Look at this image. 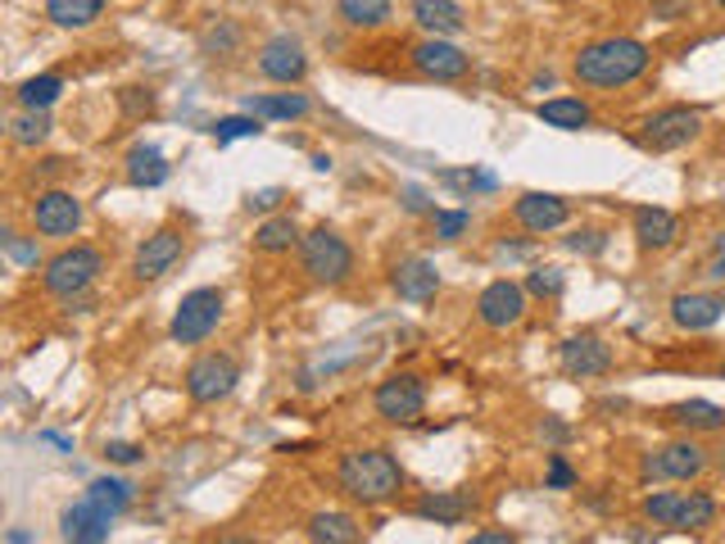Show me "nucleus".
Wrapping results in <instances>:
<instances>
[{"instance_id": "obj_13", "label": "nucleus", "mask_w": 725, "mask_h": 544, "mask_svg": "<svg viewBox=\"0 0 725 544\" xmlns=\"http://www.w3.org/2000/svg\"><path fill=\"white\" fill-rule=\"evenodd\" d=\"M33 223L41 237H73L82 227V204H77L68 191H46L33 204Z\"/></svg>"}, {"instance_id": "obj_31", "label": "nucleus", "mask_w": 725, "mask_h": 544, "mask_svg": "<svg viewBox=\"0 0 725 544\" xmlns=\"http://www.w3.org/2000/svg\"><path fill=\"white\" fill-rule=\"evenodd\" d=\"M87 499H91L96 508H105L110 517H118L127 504H132V485H127V481H118V477H100V481H91Z\"/></svg>"}, {"instance_id": "obj_50", "label": "nucleus", "mask_w": 725, "mask_h": 544, "mask_svg": "<svg viewBox=\"0 0 725 544\" xmlns=\"http://www.w3.org/2000/svg\"><path fill=\"white\" fill-rule=\"evenodd\" d=\"M218 544H258V540H250V535H222Z\"/></svg>"}, {"instance_id": "obj_36", "label": "nucleus", "mask_w": 725, "mask_h": 544, "mask_svg": "<svg viewBox=\"0 0 725 544\" xmlns=\"http://www.w3.org/2000/svg\"><path fill=\"white\" fill-rule=\"evenodd\" d=\"M431 223H435V237H440V241H458L462 231L472 227V214H468V210H435Z\"/></svg>"}, {"instance_id": "obj_23", "label": "nucleus", "mask_w": 725, "mask_h": 544, "mask_svg": "<svg viewBox=\"0 0 725 544\" xmlns=\"http://www.w3.org/2000/svg\"><path fill=\"white\" fill-rule=\"evenodd\" d=\"M666 422H676V427H685V431H716V427H725V413L716 408V404H708V400H685V404H671L666 413H662Z\"/></svg>"}, {"instance_id": "obj_14", "label": "nucleus", "mask_w": 725, "mask_h": 544, "mask_svg": "<svg viewBox=\"0 0 725 544\" xmlns=\"http://www.w3.org/2000/svg\"><path fill=\"white\" fill-rule=\"evenodd\" d=\"M258 73L272 77V83H300L308 73V60H304V46L295 37H272L264 50H258Z\"/></svg>"}, {"instance_id": "obj_37", "label": "nucleus", "mask_w": 725, "mask_h": 544, "mask_svg": "<svg viewBox=\"0 0 725 544\" xmlns=\"http://www.w3.org/2000/svg\"><path fill=\"white\" fill-rule=\"evenodd\" d=\"M681 499H685V495H671V490H662V495H649V499H644V513H649L653 522H662V527H676Z\"/></svg>"}, {"instance_id": "obj_35", "label": "nucleus", "mask_w": 725, "mask_h": 544, "mask_svg": "<svg viewBox=\"0 0 725 544\" xmlns=\"http://www.w3.org/2000/svg\"><path fill=\"white\" fill-rule=\"evenodd\" d=\"M46 137H50L46 110H28V114L14 123V141H18V146H37V141H46Z\"/></svg>"}, {"instance_id": "obj_30", "label": "nucleus", "mask_w": 725, "mask_h": 544, "mask_svg": "<svg viewBox=\"0 0 725 544\" xmlns=\"http://www.w3.org/2000/svg\"><path fill=\"white\" fill-rule=\"evenodd\" d=\"M335 10H341L349 28H381L391 18V0H341Z\"/></svg>"}, {"instance_id": "obj_11", "label": "nucleus", "mask_w": 725, "mask_h": 544, "mask_svg": "<svg viewBox=\"0 0 725 544\" xmlns=\"http://www.w3.org/2000/svg\"><path fill=\"white\" fill-rule=\"evenodd\" d=\"M703 468H708V454L694 440H676V445H662L658 454L644 458V477H653V481H689Z\"/></svg>"}, {"instance_id": "obj_40", "label": "nucleus", "mask_w": 725, "mask_h": 544, "mask_svg": "<svg viewBox=\"0 0 725 544\" xmlns=\"http://www.w3.org/2000/svg\"><path fill=\"white\" fill-rule=\"evenodd\" d=\"M576 485V472H572V463H567L562 454L549 458V490H572Z\"/></svg>"}, {"instance_id": "obj_32", "label": "nucleus", "mask_w": 725, "mask_h": 544, "mask_svg": "<svg viewBox=\"0 0 725 544\" xmlns=\"http://www.w3.org/2000/svg\"><path fill=\"white\" fill-rule=\"evenodd\" d=\"M60 91H64V83L55 73H41V77H28V83L18 87V105L23 110H50L60 100Z\"/></svg>"}, {"instance_id": "obj_9", "label": "nucleus", "mask_w": 725, "mask_h": 544, "mask_svg": "<svg viewBox=\"0 0 725 544\" xmlns=\"http://www.w3.org/2000/svg\"><path fill=\"white\" fill-rule=\"evenodd\" d=\"M476 318L485 322V327H495V331H508V327H517L526 318V291L517 287V281H489V287L481 291V300H476Z\"/></svg>"}, {"instance_id": "obj_29", "label": "nucleus", "mask_w": 725, "mask_h": 544, "mask_svg": "<svg viewBox=\"0 0 725 544\" xmlns=\"http://www.w3.org/2000/svg\"><path fill=\"white\" fill-rule=\"evenodd\" d=\"M295 241H300V227H295V218H291V214L268 218L264 227L254 231V245L264 250V254H281V250H291Z\"/></svg>"}, {"instance_id": "obj_8", "label": "nucleus", "mask_w": 725, "mask_h": 544, "mask_svg": "<svg viewBox=\"0 0 725 544\" xmlns=\"http://www.w3.org/2000/svg\"><path fill=\"white\" fill-rule=\"evenodd\" d=\"M698 127H703V114L689 110V105H671L662 114H653L649 123H644V146L649 150H681L698 137Z\"/></svg>"}, {"instance_id": "obj_33", "label": "nucleus", "mask_w": 725, "mask_h": 544, "mask_svg": "<svg viewBox=\"0 0 725 544\" xmlns=\"http://www.w3.org/2000/svg\"><path fill=\"white\" fill-rule=\"evenodd\" d=\"M712 517H716V504H712L708 495H685V499H681L676 527H685V531H703V527H712Z\"/></svg>"}, {"instance_id": "obj_16", "label": "nucleus", "mask_w": 725, "mask_h": 544, "mask_svg": "<svg viewBox=\"0 0 725 544\" xmlns=\"http://www.w3.org/2000/svg\"><path fill=\"white\" fill-rule=\"evenodd\" d=\"M558 358H562L567 377H603L612 368V350L599 341V336H572Z\"/></svg>"}, {"instance_id": "obj_22", "label": "nucleus", "mask_w": 725, "mask_h": 544, "mask_svg": "<svg viewBox=\"0 0 725 544\" xmlns=\"http://www.w3.org/2000/svg\"><path fill=\"white\" fill-rule=\"evenodd\" d=\"M676 214L666 210H653V204H644V210H635V237L644 250H666L671 241H676Z\"/></svg>"}, {"instance_id": "obj_12", "label": "nucleus", "mask_w": 725, "mask_h": 544, "mask_svg": "<svg viewBox=\"0 0 725 544\" xmlns=\"http://www.w3.org/2000/svg\"><path fill=\"white\" fill-rule=\"evenodd\" d=\"M177 258H181V231L160 227L154 237L141 241V250L132 258V273H137V281H160L164 273H173Z\"/></svg>"}, {"instance_id": "obj_41", "label": "nucleus", "mask_w": 725, "mask_h": 544, "mask_svg": "<svg viewBox=\"0 0 725 544\" xmlns=\"http://www.w3.org/2000/svg\"><path fill=\"white\" fill-rule=\"evenodd\" d=\"M105 458H110V463H137L141 450H137V445H127V440H114V445L105 450Z\"/></svg>"}, {"instance_id": "obj_45", "label": "nucleus", "mask_w": 725, "mask_h": 544, "mask_svg": "<svg viewBox=\"0 0 725 544\" xmlns=\"http://www.w3.org/2000/svg\"><path fill=\"white\" fill-rule=\"evenodd\" d=\"M653 10H658L662 18H681V14L689 10V0H653Z\"/></svg>"}, {"instance_id": "obj_20", "label": "nucleus", "mask_w": 725, "mask_h": 544, "mask_svg": "<svg viewBox=\"0 0 725 544\" xmlns=\"http://www.w3.org/2000/svg\"><path fill=\"white\" fill-rule=\"evenodd\" d=\"M412 18H418V28L431 37H454V33H462V23H468L458 0H412Z\"/></svg>"}, {"instance_id": "obj_38", "label": "nucleus", "mask_w": 725, "mask_h": 544, "mask_svg": "<svg viewBox=\"0 0 725 544\" xmlns=\"http://www.w3.org/2000/svg\"><path fill=\"white\" fill-rule=\"evenodd\" d=\"M449 181V187H462V191H495L499 187V177L495 173H481V168H472V173H440Z\"/></svg>"}, {"instance_id": "obj_21", "label": "nucleus", "mask_w": 725, "mask_h": 544, "mask_svg": "<svg viewBox=\"0 0 725 544\" xmlns=\"http://www.w3.org/2000/svg\"><path fill=\"white\" fill-rule=\"evenodd\" d=\"M391 281H395L399 300H412V304H422V300H431L440 291V273H435L431 258H404Z\"/></svg>"}, {"instance_id": "obj_51", "label": "nucleus", "mask_w": 725, "mask_h": 544, "mask_svg": "<svg viewBox=\"0 0 725 544\" xmlns=\"http://www.w3.org/2000/svg\"><path fill=\"white\" fill-rule=\"evenodd\" d=\"M716 277H721V281H725V254H721V264H716Z\"/></svg>"}, {"instance_id": "obj_1", "label": "nucleus", "mask_w": 725, "mask_h": 544, "mask_svg": "<svg viewBox=\"0 0 725 544\" xmlns=\"http://www.w3.org/2000/svg\"><path fill=\"white\" fill-rule=\"evenodd\" d=\"M335 481H341V490L354 504L377 508V504H391L404 490V468L385 450H349L341 458V468H335Z\"/></svg>"}, {"instance_id": "obj_10", "label": "nucleus", "mask_w": 725, "mask_h": 544, "mask_svg": "<svg viewBox=\"0 0 725 544\" xmlns=\"http://www.w3.org/2000/svg\"><path fill=\"white\" fill-rule=\"evenodd\" d=\"M412 68H418L422 77H435V83H458V77H468L472 60L462 55V50L445 37H427L412 46Z\"/></svg>"}, {"instance_id": "obj_5", "label": "nucleus", "mask_w": 725, "mask_h": 544, "mask_svg": "<svg viewBox=\"0 0 725 544\" xmlns=\"http://www.w3.org/2000/svg\"><path fill=\"white\" fill-rule=\"evenodd\" d=\"M218 318H222V291L200 287V291H191L187 300L177 304L168 331H173L177 345H200V341H209V336H214Z\"/></svg>"}, {"instance_id": "obj_42", "label": "nucleus", "mask_w": 725, "mask_h": 544, "mask_svg": "<svg viewBox=\"0 0 725 544\" xmlns=\"http://www.w3.org/2000/svg\"><path fill=\"white\" fill-rule=\"evenodd\" d=\"M281 204V191L277 187H268V191H258V195H250V210H258V214H268V210H277Z\"/></svg>"}, {"instance_id": "obj_46", "label": "nucleus", "mask_w": 725, "mask_h": 544, "mask_svg": "<svg viewBox=\"0 0 725 544\" xmlns=\"http://www.w3.org/2000/svg\"><path fill=\"white\" fill-rule=\"evenodd\" d=\"M567 245H572V250H603V237H599V231H585V237H572Z\"/></svg>"}, {"instance_id": "obj_19", "label": "nucleus", "mask_w": 725, "mask_h": 544, "mask_svg": "<svg viewBox=\"0 0 725 544\" xmlns=\"http://www.w3.org/2000/svg\"><path fill=\"white\" fill-rule=\"evenodd\" d=\"M476 508V499L468 495V490H435V495L418 499V517H427V522H440V527H458V522H468Z\"/></svg>"}, {"instance_id": "obj_4", "label": "nucleus", "mask_w": 725, "mask_h": 544, "mask_svg": "<svg viewBox=\"0 0 725 544\" xmlns=\"http://www.w3.org/2000/svg\"><path fill=\"white\" fill-rule=\"evenodd\" d=\"M100 273H105V258H100V250H91V245H73V250H60L55 258H50L46 273H41V281H46V291H50V295L73 300V295H82Z\"/></svg>"}, {"instance_id": "obj_34", "label": "nucleus", "mask_w": 725, "mask_h": 544, "mask_svg": "<svg viewBox=\"0 0 725 544\" xmlns=\"http://www.w3.org/2000/svg\"><path fill=\"white\" fill-rule=\"evenodd\" d=\"M258 132H264V127H258V118H254V114H231V118H218V123H214L218 146L241 141V137H258Z\"/></svg>"}, {"instance_id": "obj_15", "label": "nucleus", "mask_w": 725, "mask_h": 544, "mask_svg": "<svg viewBox=\"0 0 725 544\" xmlns=\"http://www.w3.org/2000/svg\"><path fill=\"white\" fill-rule=\"evenodd\" d=\"M110 522H114V517L105 508H96L91 499H77L73 508H64L60 531H64V544H105L110 540Z\"/></svg>"}, {"instance_id": "obj_6", "label": "nucleus", "mask_w": 725, "mask_h": 544, "mask_svg": "<svg viewBox=\"0 0 725 544\" xmlns=\"http://www.w3.org/2000/svg\"><path fill=\"white\" fill-rule=\"evenodd\" d=\"M372 408H377V418L395 422V427H408V422L422 418V408H427V385L412 377V372H395V377H385V381L377 385Z\"/></svg>"}, {"instance_id": "obj_49", "label": "nucleus", "mask_w": 725, "mask_h": 544, "mask_svg": "<svg viewBox=\"0 0 725 544\" xmlns=\"http://www.w3.org/2000/svg\"><path fill=\"white\" fill-rule=\"evenodd\" d=\"M544 431H549V440H567V427H558V422H544Z\"/></svg>"}, {"instance_id": "obj_25", "label": "nucleus", "mask_w": 725, "mask_h": 544, "mask_svg": "<svg viewBox=\"0 0 725 544\" xmlns=\"http://www.w3.org/2000/svg\"><path fill=\"white\" fill-rule=\"evenodd\" d=\"M127 181H132V187H160V181H168L164 154L154 146H137L127 154Z\"/></svg>"}, {"instance_id": "obj_53", "label": "nucleus", "mask_w": 725, "mask_h": 544, "mask_svg": "<svg viewBox=\"0 0 725 544\" xmlns=\"http://www.w3.org/2000/svg\"><path fill=\"white\" fill-rule=\"evenodd\" d=\"M721 377H725V363H721Z\"/></svg>"}, {"instance_id": "obj_27", "label": "nucleus", "mask_w": 725, "mask_h": 544, "mask_svg": "<svg viewBox=\"0 0 725 544\" xmlns=\"http://www.w3.org/2000/svg\"><path fill=\"white\" fill-rule=\"evenodd\" d=\"M100 10H105V0H46V14L60 28H87L91 18H100Z\"/></svg>"}, {"instance_id": "obj_52", "label": "nucleus", "mask_w": 725, "mask_h": 544, "mask_svg": "<svg viewBox=\"0 0 725 544\" xmlns=\"http://www.w3.org/2000/svg\"><path fill=\"white\" fill-rule=\"evenodd\" d=\"M712 5H716V10H725V0H712Z\"/></svg>"}, {"instance_id": "obj_3", "label": "nucleus", "mask_w": 725, "mask_h": 544, "mask_svg": "<svg viewBox=\"0 0 725 544\" xmlns=\"http://www.w3.org/2000/svg\"><path fill=\"white\" fill-rule=\"evenodd\" d=\"M300 258H304V273L318 281V287H341V281L354 273V250L345 245V237H335L331 227H318L308 231L300 241Z\"/></svg>"}, {"instance_id": "obj_7", "label": "nucleus", "mask_w": 725, "mask_h": 544, "mask_svg": "<svg viewBox=\"0 0 725 544\" xmlns=\"http://www.w3.org/2000/svg\"><path fill=\"white\" fill-rule=\"evenodd\" d=\"M237 381H241L237 358L231 354H204L187 368V395L195 404H218V400H227L231 391H237Z\"/></svg>"}, {"instance_id": "obj_28", "label": "nucleus", "mask_w": 725, "mask_h": 544, "mask_svg": "<svg viewBox=\"0 0 725 544\" xmlns=\"http://www.w3.org/2000/svg\"><path fill=\"white\" fill-rule=\"evenodd\" d=\"M245 114L254 118H304L308 114V100L304 96H250L245 100Z\"/></svg>"}, {"instance_id": "obj_17", "label": "nucleus", "mask_w": 725, "mask_h": 544, "mask_svg": "<svg viewBox=\"0 0 725 544\" xmlns=\"http://www.w3.org/2000/svg\"><path fill=\"white\" fill-rule=\"evenodd\" d=\"M517 223H522L526 231H535V237H544V231H554L567 223V200L562 195H549V191H526L522 200L512 204Z\"/></svg>"}, {"instance_id": "obj_24", "label": "nucleus", "mask_w": 725, "mask_h": 544, "mask_svg": "<svg viewBox=\"0 0 725 544\" xmlns=\"http://www.w3.org/2000/svg\"><path fill=\"white\" fill-rule=\"evenodd\" d=\"M308 540L314 544H358V522L349 513H314L308 517Z\"/></svg>"}, {"instance_id": "obj_44", "label": "nucleus", "mask_w": 725, "mask_h": 544, "mask_svg": "<svg viewBox=\"0 0 725 544\" xmlns=\"http://www.w3.org/2000/svg\"><path fill=\"white\" fill-rule=\"evenodd\" d=\"M231 46H237V28H222V33L204 37V50H231Z\"/></svg>"}, {"instance_id": "obj_26", "label": "nucleus", "mask_w": 725, "mask_h": 544, "mask_svg": "<svg viewBox=\"0 0 725 544\" xmlns=\"http://www.w3.org/2000/svg\"><path fill=\"white\" fill-rule=\"evenodd\" d=\"M539 118L549 123V127H558V132H581V127H589V105H585V100L558 96V100H544Z\"/></svg>"}, {"instance_id": "obj_2", "label": "nucleus", "mask_w": 725, "mask_h": 544, "mask_svg": "<svg viewBox=\"0 0 725 544\" xmlns=\"http://www.w3.org/2000/svg\"><path fill=\"white\" fill-rule=\"evenodd\" d=\"M649 68V46L635 41V37H608V41H594L585 46L572 73L581 77L585 87H626L635 77Z\"/></svg>"}, {"instance_id": "obj_48", "label": "nucleus", "mask_w": 725, "mask_h": 544, "mask_svg": "<svg viewBox=\"0 0 725 544\" xmlns=\"http://www.w3.org/2000/svg\"><path fill=\"white\" fill-rule=\"evenodd\" d=\"M41 440H46V445H60V450H73V445H68V440H64V435H55V431H46Z\"/></svg>"}, {"instance_id": "obj_18", "label": "nucleus", "mask_w": 725, "mask_h": 544, "mask_svg": "<svg viewBox=\"0 0 725 544\" xmlns=\"http://www.w3.org/2000/svg\"><path fill=\"white\" fill-rule=\"evenodd\" d=\"M725 314V300L721 295H676L671 300V322H676L681 331H708L716 327Z\"/></svg>"}, {"instance_id": "obj_43", "label": "nucleus", "mask_w": 725, "mask_h": 544, "mask_svg": "<svg viewBox=\"0 0 725 544\" xmlns=\"http://www.w3.org/2000/svg\"><path fill=\"white\" fill-rule=\"evenodd\" d=\"M5 250H10V258H18V264H37V245H23V241L5 237Z\"/></svg>"}, {"instance_id": "obj_47", "label": "nucleus", "mask_w": 725, "mask_h": 544, "mask_svg": "<svg viewBox=\"0 0 725 544\" xmlns=\"http://www.w3.org/2000/svg\"><path fill=\"white\" fill-rule=\"evenodd\" d=\"M468 544H517L512 535H504V531H481V535H472Z\"/></svg>"}, {"instance_id": "obj_39", "label": "nucleus", "mask_w": 725, "mask_h": 544, "mask_svg": "<svg viewBox=\"0 0 725 544\" xmlns=\"http://www.w3.org/2000/svg\"><path fill=\"white\" fill-rule=\"evenodd\" d=\"M526 287H531L535 295H562V273H558V268H535V273L526 277Z\"/></svg>"}]
</instances>
